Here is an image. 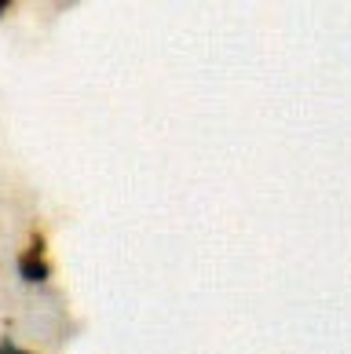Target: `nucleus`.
<instances>
[{
  "label": "nucleus",
  "mask_w": 351,
  "mask_h": 354,
  "mask_svg": "<svg viewBox=\"0 0 351 354\" xmlns=\"http://www.w3.org/2000/svg\"><path fill=\"white\" fill-rule=\"evenodd\" d=\"M19 274H22V281H48V274H51V263L44 259V234L37 230L33 238H30V248L19 256Z\"/></svg>",
  "instance_id": "f257e3e1"
},
{
  "label": "nucleus",
  "mask_w": 351,
  "mask_h": 354,
  "mask_svg": "<svg viewBox=\"0 0 351 354\" xmlns=\"http://www.w3.org/2000/svg\"><path fill=\"white\" fill-rule=\"evenodd\" d=\"M0 354H33V351H22V347L11 344V339H0Z\"/></svg>",
  "instance_id": "f03ea898"
},
{
  "label": "nucleus",
  "mask_w": 351,
  "mask_h": 354,
  "mask_svg": "<svg viewBox=\"0 0 351 354\" xmlns=\"http://www.w3.org/2000/svg\"><path fill=\"white\" fill-rule=\"evenodd\" d=\"M11 4H8V0H0V19H4V11H8Z\"/></svg>",
  "instance_id": "7ed1b4c3"
}]
</instances>
